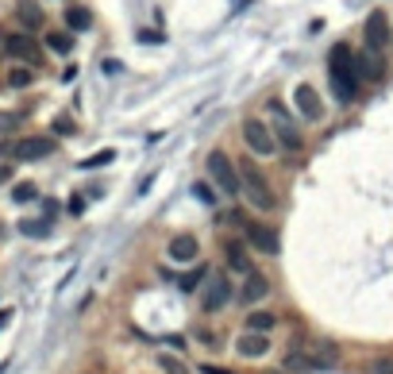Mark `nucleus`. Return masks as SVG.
Returning a JSON list of instances; mask_svg holds the SVG:
<instances>
[{
    "label": "nucleus",
    "instance_id": "obj_1",
    "mask_svg": "<svg viewBox=\"0 0 393 374\" xmlns=\"http://www.w3.org/2000/svg\"><path fill=\"white\" fill-rule=\"evenodd\" d=\"M328 74H332V89H335V97H339V104H351L363 78H359V58L351 54V47H347V43H335V47H332Z\"/></svg>",
    "mask_w": 393,
    "mask_h": 374
},
{
    "label": "nucleus",
    "instance_id": "obj_2",
    "mask_svg": "<svg viewBox=\"0 0 393 374\" xmlns=\"http://www.w3.org/2000/svg\"><path fill=\"white\" fill-rule=\"evenodd\" d=\"M239 182H243V197L251 201L258 212H274V208H278V197H274L270 177H266L262 170L251 162V158H243V162H239Z\"/></svg>",
    "mask_w": 393,
    "mask_h": 374
},
{
    "label": "nucleus",
    "instance_id": "obj_3",
    "mask_svg": "<svg viewBox=\"0 0 393 374\" xmlns=\"http://www.w3.org/2000/svg\"><path fill=\"white\" fill-rule=\"evenodd\" d=\"M208 177H212V186L224 193V197H243V182H239V166L232 162V158L224 155V151H212L208 155Z\"/></svg>",
    "mask_w": 393,
    "mask_h": 374
},
{
    "label": "nucleus",
    "instance_id": "obj_4",
    "mask_svg": "<svg viewBox=\"0 0 393 374\" xmlns=\"http://www.w3.org/2000/svg\"><path fill=\"white\" fill-rule=\"evenodd\" d=\"M4 50H8L12 62H23V66H39L43 62V47H39V39H35L31 31H8Z\"/></svg>",
    "mask_w": 393,
    "mask_h": 374
},
{
    "label": "nucleus",
    "instance_id": "obj_5",
    "mask_svg": "<svg viewBox=\"0 0 393 374\" xmlns=\"http://www.w3.org/2000/svg\"><path fill=\"white\" fill-rule=\"evenodd\" d=\"M266 112L274 116V139H278V147H285V151H293V155H297V151L305 147V139H301V131L289 124V112H285L278 100H266Z\"/></svg>",
    "mask_w": 393,
    "mask_h": 374
},
{
    "label": "nucleus",
    "instance_id": "obj_6",
    "mask_svg": "<svg viewBox=\"0 0 393 374\" xmlns=\"http://www.w3.org/2000/svg\"><path fill=\"white\" fill-rule=\"evenodd\" d=\"M4 151L12 155V162H39V158L54 155V139H47V135H23V139H16V143H8Z\"/></svg>",
    "mask_w": 393,
    "mask_h": 374
},
{
    "label": "nucleus",
    "instance_id": "obj_7",
    "mask_svg": "<svg viewBox=\"0 0 393 374\" xmlns=\"http://www.w3.org/2000/svg\"><path fill=\"white\" fill-rule=\"evenodd\" d=\"M363 43H366V50H374V54H382V50L390 47V16H385L382 8H374L370 16H366Z\"/></svg>",
    "mask_w": 393,
    "mask_h": 374
},
{
    "label": "nucleus",
    "instance_id": "obj_8",
    "mask_svg": "<svg viewBox=\"0 0 393 374\" xmlns=\"http://www.w3.org/2000/svg\"><path fill=\"white\" fill-rule=\"evenodd\" d=\"M243 143H247L251 151H255V155H262V158H270V155L278 151L274 131L266 128L262 120H255V116H251V120H243Z\"/></svg>",
    "mask_w": 393,
    "mask_h": 374
},
{
    "label": "nucleus",
    "instance_id": "obj_9",
    "mask_svg": "<svg viewBox=\"0 0 393 374\" xmlns=\"http://www.w3.org/2000/svg\"><path fill=\"white\" fill-rule=\"evenodd\" d=\"M243 232H247V243L255 247L258 255H270V258H274L278 251H282V239H278L274 228L258 224V220H243Z\"/></svg>",
    "mask_w": 393,
    "mask_h": 374
},
{
    "label": "nucleus",
    "instance_id": "obj_10",
    "mask_svg": "<svg viewBox=\"0 0 393 374\" xmlns=\"http://www.w3.org/2000/svg\"><path fill=\"white\" fill-rule=\"evenodd\" d=\"M227 301H232V286H227V278L212 274V278H208V286H205V297H201V309H205V313H220Z\"/></svg>",
    "mask_w": 393,
    "mask_h": 374
},
{
    "label": "nucleus",
    "instance_id": "obj_11",
    "mask_svg": "<svg viewBox=\"0 0 393 374\" xmlns=\"http://www.w3.org/2000/svg\"><path fill=\"white\" fill-rule=\"evenodd\" d=\"M293 104H297V112H301L308 124L324 120V104H320V97H316L313 85H297V89H293Z\"/></svg>",
    "mask_w": 393,
    "mask_h": 374
},
{
    "label": "nucleus",
    "instance_id": "obj_12",
    "mask_svg": "<svg viewBox=\"0 0 393 374\" xmlns=\"http://www.w3.org/2000/svg\"><path fill=\"white\" fill-rule=\"evenodd\" d=\"M196 251H201V243H196V236H174L170 239V247H166V258L170 263H177V266H189V263H196Z\"/></svg>",
    "mask_w": 393,
    "mask_h": 374
},
{
    "label": "nucleus",
    "instance_id": "obj_13",
    "mask_svg": "<svg viewBox=\"0 0 393 374\" xmlns=\"http://www.w3.org/2000/svg\"><path fill=\"white\" fill-rule=\"evenodd\" d=\"M236 351L243 355V359H262V355L270 351V332H243L236 340Z\"/></svg>",
    "mask_w": 393,
    "mask_h": 374
},
{
    "label": "nucleus",
    "instance_id": "obj_14",
    "mask_svg": "<svg viewBox=\"0 0 393 374\" xmlns=\"http://www.w3.org/2000/svg\"><path fill=\"white\" fill-rule=\"evenodd\" d=\"M266 294H270V282H266V274H258V270L243 274V286H239V301H243V305H255V301H262Z\"/></svg>",
    "mask_w": 393,
    "mask_h": 374
},
{
    "label": "nucleus",
    "instance_id": "obj_15",
    "mask_svg": "<svg viewBox=\"0 0 393 374\" xmlns=\"http://www.w3.org/2000/svg\"><path fill=\"white\" fill-rule=\"evenodd\" d=\"M16 20H20V31H31V35H35L47 16H43V8L35 0H20V4H16Z\"/></svg>",
    "mask_w": 393,
    "mask_h": 374
},
{
    "label": "nucleus",
    "instance_id": "obj_16",
    "mask_svg": "<svg viewBox=\"0 0 393 374\" xmlns=\"http://www.w3.org/2000/svg\"><path fill=\"white\" fill-rule=\"evenodd\" d=\"M224 255H227V266L236 270V274H251L255 266H251V255H247V247L239 239H224Z\"/></svg>",
    "mask_w": 393,
    "mask_h": 374
},
{
    "label": "nucleus",
    "instance_id": "obj_17",
    "mask_svg": "<svg viewBox=\"0 0 393 374\" xmlns=\"http://www.w3.org/2000/svg\"><path fill=\"white\" fill-rule=\"evenodd\" d=\"M359 78H363V81H382V78H385V62H382V54L366 50L363 58H359Z\"/></svg>",
    "mask_w": 393,
    "mask_h": 374
},
{
    "label": "nucleus",
    "instance_id": "obj_18",
    "mask_svg": "<svg viewBox=\"0 0 393 374\" xmlns=\"http://www.w3.org/2000/svg\"><path fill=\"white\" fill-rule=\"evenodd\" d=\"M274 324H278V316L266 313V309H255L247 316V332H274Z\"/></svg>",
    "mask_w": 393,
    "mask_h": 374
},
{
    "label": "nucleus",
    "instance_id": "obj_19",
    "mask_svg": "<svg viewBox=\"0 0 393 374\" xmlns=\"http://www.w3.org/2000/svg\"><path fill=\"white\" fill-rule=\"evenodd\" d=\"M66 28L69 31H89V28H93V12L78 8V4H74V8H66Z\"/></svg>",
    "mask_w": 393,
    "mask_h": 374
},
{
    "label": "nucleus",
    "instance_id": "obj_20",
    "mask_svg": "<svg viewBox=\"0 0 393 374\" xmlns=\"http://www.w3.org/2000/svg\"><path fill=\"white\" fill-rule=\"evenodd\" d=\"M47 50L69 54V50H74V31H47Z\"/></svg>",
    "mask_w": 393,
    "mask_h": 374
},
{
    "label": "nucleus",
    "instance_id": "obj_21",
    "mask_svg": "<svg viewBox=\"0 0 393 374\" xmlns=\"http://www.w3.org/2000/svg\"><path fill=\"white\" fill-rule=\"evenodd\" d=\"M31 81H35V66H23V62H16V66L8 69V85H12V89H27Z\"/></svg>",
    "mask_w": 393,
    "mask_h": 374
},
{
    "label": "nucleus",
    "instance_id": "obj_22",
    "mask_svg": "<svg viewBox=\"0 0 393 374\" xmlns=\"http://www.w3.org/2000/svg\"><path fill=\"white\" fill-rule=\"evenodd\" d=\"M205 278H208V270H205V266H201V263H196L193 270H186V274H181V282H177V286H181V294H193V289L201 286Z\"/></svg>",
    "mask_w": 393,
    "mask_h": 374
},
{
    "label": "nucleus",
    "instance_id": "obj_23",
    "mask_svg": "<svg viewBox=\"0 0 393 374\" xmlns=\"http://www.w3.org/2000/svg\"><path fill=\"white\" fill-rule=\"evenodd\" d=\"M112 158H116V151L104 147V151H97V155H89L85 162H81V166H85V170H100V166H109Z\"/></svg>",
    "mask_w": 393,
    "mask_h": 374
},
{
    "label": "nucleus",
    "instance_id": "obj_24",
    "mask_svg": "<svg viewBox=\"0 0 393 374\" xmlns=\"http://www.w3.org/2000/svg\"><path fill=\"white\" fill-rule=\"evenodd\" d=\"M158 371L162 374H189V366L181 363V359H174V355H158Z\"/></svg>",
    "mask_w": 393,
    "mask_h": 374
},
{
    "label": "nucleus",
    "instance_id": "obj_25",
    "mask_svg": "<svg viewBox=\"0 0 393 374\" xmlns=\"http://www.w3.org/2000/svg\"><path fill=\"white\" fill-rule=\"evenodd\" d=\"M366 374H393V355H382V359H370V363H366Z\"/></svg>",
    "mask_w": 393,
    "mask_h": 374
},
{
    "label": "nucleus",
    "instance_id": "obj_26",
    "mask_svg": "<svg viewBox=\"0 0 393 374\" xmlns=\"http://www.w3.org/2000/svg\"><path fill=\"white\" fill-rule=\"evenodd\" d=\"M12 201H20V205H27V201H35V186H31V182H20V186L12 189Z\"/></svg>",
    "mask_w": 393,
    "mask_h": 374
},
{
    "label": "nucleus",
    "instance_id": "obj_27",
    "mask_svg": "<svg viewBox=\"0 0 393 374\" xmlns=\"http://www.w3.org/2000/svg\"><path fill=\"white\" fill-rule=\"evenodd\" d=\"M193 193H196V201H201V205H216V193H212V186H205V182H196Z\"/></svg>",
    "mask_w": 393,
    "mask_h": 374
},
{
    "label": "nucleus",
    "instance_id": "obj_28",
    "mask_svg": "<svg viewBox=\"0 0 393 374\" xmlns=\"http://www.w3.org/2000/svg\"><path fill=\"white\" fill-rule=\"evenodd\" d=\"M54 131H58V135H74V120L58 116V120H54Z\"/></svg>",
    "mask_w": 393,
    "mask_h": 374
},
{
    "label": "nucleus",
    "instance_id": "obj_29",
    "mask_svg": "<svg viewBox=\"0 0 393 374\" xmlns=\"http://www.w3.org/2000/svg\"><path fill=\"white\" fill-rule=\"evenodd\" d=\"M23 232H27V236H47V224H43V220H27Z\"/></svg>",
    "mask_w": 393,
    "mask_h": 374
},
{
    "label": "nucleus",
    "instance_id": "obj_30",
    "mask_svg": "<svg viewBox=\"0 0 393 374\" xmlns=\"http://www.w3.org/2000/svg\"><path fill=\"white\" fill-rule=\"evenodd\" d=\"M201 374H232V371H224V366H212V363H205V366H201Z\"/></svg>",
    "mask_w": 393,
    "mask_h": 374
},
{
    "label": "nucleus",
    "instance_id": "obj_31",
    "mask_svg": "<svg viewBox=\"0 0 393 374\" xmlns=\"http://www.w3.org/2000/svg\"><path fill=\"white\" fill-rule=\"evenodd\" d=\"M0 182H12V162H0Z\"/></svg>",
    "mask_w": 393,
    "mask_h": 374
},
{
    "label": "nucleus",
    "instance_id": "obj_32",
    "mask_svg": "<svg viewBox=\"0 0 393 374\" xmlns=\"http://www.w3.org/2000/svg\"><path fill=\"white\" fill-rule=\"evenodd\" d=\"M4 39H8V31H0V58H8V50H4Z\"/></svg>",
    "mask_w": 393,
    "mask_h": 374
}]
</instances>
